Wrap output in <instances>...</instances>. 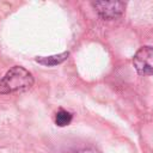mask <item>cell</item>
Returning a JSON list of instances; mask_svg holds the SVG:
<instances>
[{
    "instance_id": "1",
    "label": "cell",
    "mask_w": 153,
    "mask_h": 153,
    "mask_svg": "<svg viewBox=\"0 0 153 153\" xmlns=\"http://www.w3.org/2000/svg\"><path fill=\"white\" fill-rule=\"evenodd\" d=\"M33 85L32 74L20 66L12 67L0 80V93L10 94L25 92L30 90Z\"/></svg>"
},
{
    "instance_id": "2",
    "label": "cell",
    "mask_w": 153,
    "mask_h": 153,
    "mask_svg": "<svg viewBox=\"0 0 153 153\" xmlns=\"http://www.w3.org/2000/svg\"><path fill=\"white\" fill-rule=\"evenodd\" d=\"M133 65L140 75L153 74V47H141L133 57Z\"/></svg>"
},
{
    "instance_id": "3",
    "label": "cell",
    "mask_w": 153,
    "mask_h": 153,
    "mask_svg": "<svg viewBox=\"0 0 153 153\" xmlns=\"http://www.w3.org/2000/svg\"><path fill=\"white\" fill-rule=\"evenodd\" d=\"M92 6L97 13L105 20H112L118 18L126 8V2L123 1H96Z\"/></svg>"
},
{
    "instance_id": "4",
    "label": "cell",
    "mask_w": 153,
    "mask_h": 153,
    "mask_svg": "<svg viewBox=\"0 0 153 153\" xmlns=\"http://www.w3.org/2000/svg\"><path fill=\"white\" fill-rule=\"evenodd\" d=\"M69 56V53L68 51H65V53H61V54H57V55H51V56H41V57H37L36 61L43 66H56L59 63H62L63 61H66Z\"/></svg>"
},
{
    "instance_id": "5",
    "label": "cell",
    "mask_w": 153,
    "mask_h": 153,
    "mask_svg": "<svg viewBox=\"0 0 153 153\" xmlns=\"http://www.w3.org/2000/svg\"><path fill=\"white\" fill-rule=\"evenodd\" d=\"M72 118H73V115L69 111L65 110V109H60L55 114V123L59 127H66V126H68L72 122Z\"/></svg>"
}]
</instances>
